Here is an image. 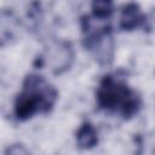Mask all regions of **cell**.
<instances>
[{"label":"cell","mask_w":155,"mask_h":155,"mask_svg":"<svg viewBox=\"0 0 155 155\" xmlns=\"http://www.w3.org/2000/svg\"><path fill=\"white\" fill-rule=\"evenodd\" d=\"M91 10L93 17L102 21H108L114 12V4L107 0H96L91 2Z\"/></svg>","instance_id":"obj_7"},{"label":"cell","mask_w":155,"mask_h":155,"mask_svg":"<svg viewBox=\"0 0 155 155\" xmlns=\"http://www.w3.org/2000/svg\"><path fill=\"white\" fill-rule=\"evenodd\" d=\"M58 99L57 90L41 75L29 74L24 78L21 92L13 103V114L18 121H25L35 114L50 113Z\"/></svg>","instance_id":"obj_1"},{"label":"cell","mask_w":155,"mask_h":155,"mask_svg":"<svg viewBox=\"0 0 155 155\" xmlns=\"http://www.w3.org/2000/svg\"><path fill=\"white\" fill-rule=\"evenodd\" d=\"M96 102L99 109L117 114L124 120L132 119L140 109L142 99L126 81L116 75H105L96 91Z\"/></svg>","instance_id":"obj_2"},{"label":"cell","mask_w":155,"mask_h":155,"mask_svg":"<svg viewBox=\"0 0 155 155\" xmlns=\"http://www.w3.org/2000/svg\"><path fill=\"white\" fill-rule=\"evenodd\" d=\"M5 155H29V154L22 145L16 144V145H11L10 148H7Z\"/></svg>","instance_id":"obj_8"},{"label":"cell","mask_w":155,"mask_h":155,"mask_svg":"<svg viewBox=\"0 0 155 155\" xmlns=\"http://www.w3.org/2000/svg\"><path fill=\"white\" fill-rule=\"evenodd\" d=\"M145 19L147 17L143 13L140 6L136 2H128L121 10L119 25L122 30L131 31L142 27L145 23Z\"/></svg>","instance_id":"obj_5"},{"label":"cell","mask_w":155,"mask_h":155,"mask_svg":"<svg viewBox=\"0 0 155 155\" xmlns=\"http://www.w3.org/2000/svg\"><path fill=\"white\" fill-rule=\"evenodd\" d=\"M76 144L80 149L88 150L97 145L98 143V133L94 126L91 122H82L81 126L76 131Z\"/></svg>","instance_id":"obj_6"},{"label":"cell","mask_w":155,"mask_h":155,"mask_svg":"<svg viewBox=\"0 0 155 155\" xmlns=\"http://www.w3.org/2000/svg\"><path fill=\"white\" fill-rule=\"evenodd\" d=\"M80 24L84 47L91 52L98 64L109 65L115 53L111 27L107 21L98 19L93 16H82Z\"/></svg>","instance_id":"obj_3"},{"label":"cell","mask_w":155,"mask_h":155,"mask_svg":"<svg viewBox=\"0 0 155 155\" xmlns=\"http://www.w3.org/2000/svg\"><path fill=\"white\" fill-rule=\"evenodd\" d=\"M74 53L69 42H58L48 50V63L54 74H62L68 70L73 63Z\"/></svg>","instance_id":"obj_4"}]
</instances>
